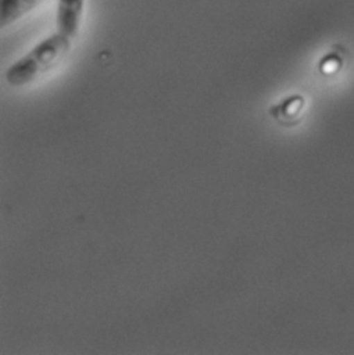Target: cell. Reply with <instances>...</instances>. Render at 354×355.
Here are the masks:
<instances>
[{"label": "cell", "instance_id": "1", "mask_svg": "<svg viewBox=\"0 0 354 355\" xmlns=\"http://www.w3.org/2000/svg\"><path fill=\"white\" fill-rule=\"evenodd\" d=\"M71 43L72 39L58 32L42 40L26 55L8 68L6 72L7 83L14 87L31 83L56 65L68 53Z\"/></svg>", "mask_w": 354, "mask_h": 355}, {"label": "cell", "instance_id": "2", "mask_svg": "<svg viewBox=\"0 0 354 355\" xmlns=\"http://www.w3.org/2000/svg\"><path fill=\"white\" fill-rule=\"evenodd\" d=\"M83 10L85 0H58L57 32L74 40L79 33Z\"/></svg>", "mask_w": 354, "mask_h": 355}, {"label": "cell", "instance_id": "3", "mask_svg": "<svg viewBox=\"0 0 354 355\" xmlns=\"http://www.w3.org/2000/svg\"><path fill=\"white\" fill-rule=\"evenodd\" d=\"M43 0H1L0 1V14L1 25L7 26L14 24L25 14L37 7Z\"/></svg>", "mask_w": 354, "mask_h": 355}, {"label": "cell", "instance_id": "4", "mask_svg": "<svg viewBox=\"0 0 354 355\" xmlns=\"http://www.w3.org/2000/svg\"><path fill=\"white\" fill-rule=\"evenodd\" d=\"M303 98L302 97H292L289 98L288 101H285L281 107H280V111L277 115H274L277 119L283 121V122H288V121H294L301 112H302V108H303Z\"/></svg>", "mask_w": 354, "mask_h": 355}]
</instances>
